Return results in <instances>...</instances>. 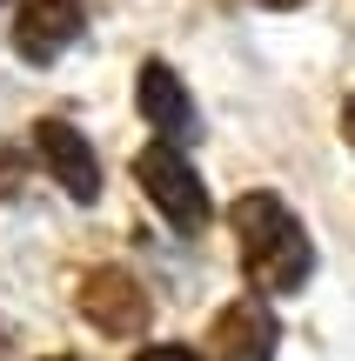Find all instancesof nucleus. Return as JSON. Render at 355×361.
<instances>
[{"label": "nucleus", "mask_w": 355, "mask_h": 361, "mask_svg": "<svg viewBox=\"0 0 355 361\" xmlns=\"http://www.w3.org/2000/svg\"><path fill=\"white\" fill-rule=\"evenodd\" d=\"M34 154H40V168L61 180L67 201H94V194H101V161H94V147L80 141V128L40 121V128H34Z\"/></svg>", "instance_id": "5"}, {"label": "nucleus", "mask_w": 355, "mask_h": 361, "mask_svg": "<svg viewBox=\"0 0 355 361\" xmlns=\"http://www.w3.org/2000/svg\"><path fill=\"white\" fill-rule=\"evenodd\" d=\"M275 341H282V322L268 314V301H228L222 314H215V335L208 348L215 361H275Z\"/></svg>", "instance_id": "6"}, {"label": "nucleus", "mask_w": 355, "mask_h": 361, "mask_svg": "<svg viewBox=\"0 0 355 361\" xmlns=\"http://www.w3.org/2000/svg\"><path fill=\"white\" fill-rule=\"evenodd\" d=\"M262 7H302V0H262Z\"/></svg>", "instance_id": "11"}, {"label": "nucleus", "mask_w": 355, "mask_h": 361, "mask_svg": "<svg viewBox=\"0 0 355 361\" xmlns=\"http://www.w3.org/2000/svg\"><path fill=\"white\" fill-rule=\"evenodd\" d=\"M134 180H141L148 207H161L168 228H181V234L208 228V188H201V174L188 168V154L174 141H148L141 154H134Z\"/></svg>", "instance_id": "2"}, {"label": "nucleus", "mask_w": 355, "mask_h": 361, "mask_svg": "<svg viewBox=\"0 0 355 361\" xmlns=\"http://www.w3.org/2000/svg\"><path fill=\"white\" fill-rule=\"evenodd\" d=\"M342 141L355 147V94H349V101H342Z\"/></svg>", "instance_id": "9"}, {"label": "nucleus", "mask_w": 355, "mask_h": 361, "mask_svg": "<svg viewBox=\"0 0 355 361\" xmlns=\"http://www.w3.org/2000/svg\"><path fill=\"white\" fill-rule=\"evenodd\" d=\"M228 221H235V247H241V268H248L255 295H302L308 274H315V241L289 214V201L255 188L228 207Z\"/></svg>", "instance_id": "1"}, {"label": "nucleus", "mask_w": 355, "mask_h": 361, "mask_svg": "<svg viewBox=\"0 0 355 361\" xmlns=\"http://www.w3.org/2000/svg\"><path fill=\"white\" fill-rule=\"evenodd\" d=\"M80 314H88L94 328H101V335H141L148 328V288L134 281L128 268H94L88 281H80Z\"/></svg>", "instance_id": "3"}, {"label": "nucleus", "mask_w": 355, "mask_h": 361, "mask_svg": "<svg viewBox=\"0 0 355 361\" xmlns=\"http://www.w3.org/2000/svg\"><path fill=\"white\" fill-rule=\"evenodd\" d=\"M80 27H88L80 0H20V13H13V47L34 67H47L80 40Z\"/></svg>", "instance_id": "4"}, {"label": "nucleus", "mask_w": 355, "mask_h": 361, "mask_svg": "<svg viewBox=\"0 0 355 361\" xmlns=\"http://www.w3.org/2000/svg\"><path fill=\"white\" fill-rule=\"evenodd\" d=\"M7 348H13V328H7V322H0V355H7Z\"/></svg>", "instance_id": "10"}, {"label": "nucleus", "mask_w": 355, "mask_h": 361, "mask_svg": "<svg viewBox=\"0 0 355 361\" xmlns=\"http://www.w3.org/2000/svg\"><path fill=\"white\" fill-rule=\"evenodd\" d=\"M134 361H201V355L188 348V341H155V348H141Z\"/></svg>", "instance_id": "8"}, {"label": "nucleus", "mask_w": 355, "mask_h": 361, "mask_svg": "<svg viewBox=\"0 0 355 361\" xmlns=\"http://www.w3.org/2000/svg\"><path fill=\"white\" fill-rule=\"evenodd\" d=\"M40 361H74V355H40Z\"/></svg>", "instance_id": "12"}, {"label": "nucleus", "mask_w": 355, "mask_h": 361, "mask_svg": "<svg viewBox=\"0 0 355 361\" xmlns=\"http://www.w3.org/2000/svg\"><path fill=\"white\" fill-rule=\"evenodd\" d=\"M141 114H148V128H155L161 141H195V134H201L188 87L174 80V67H161V61L141 67Z\"/></svg>", "instance_id": "7"}]
</instances>
